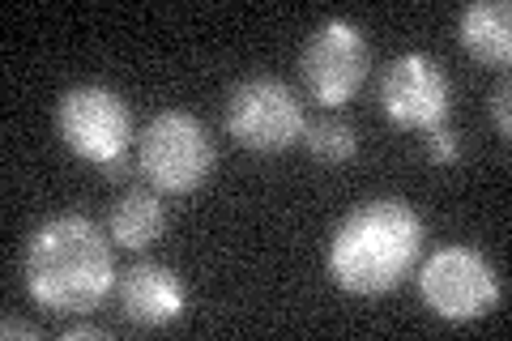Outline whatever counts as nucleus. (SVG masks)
<instances>
[{"label":"nucleus","instance_id":"f257e3e1","mask_svg":"<svg viewBox=\"0 0 512 341\" xmlns=\"http://www.w3.org/2000/svg\"><path fill=\"white\" fill-rule=\"evenodd\" d=\"M26 295L47 312L86 316L116 290V256L111 235L86 214L47 218L26 243L22 256Z\"/></svg>","mask_w":512,"mask_h":341},{"label":"nucleus","instance_id":"f03ea898","mask_svg":"<svg viewBox=\"0 0 512 341\" xmlns=\"http://www.w3.org/2000/svg\"><path fill=\"white\" fill-rule=\"evenodd\" d=\"M423 252V218L414 205L397 197H380L359 205L355 214L329 239V278L338 282L346 295L380 299L406 282Z\"/></svg>","mask_w":512,"mask_h":341},{"label":"nucleus","instance_id":"7ed1b4c3","mask_svg":"<svg viewBox=\"0 0 512 341\" xmlns=\"http://www.w3.org/2000/svg\"><path fill=\"white\" fill-rule=\"evenodd\" d=\"M137 167L158 192H197L214 171V141L188 111H158L137 137Z\"/></svg>","mask_w":512,"mask_h":341},{"label":"nucleus","instance_id":"20e7f679","mask_svg":"<svg viewBox=\"0 0 512 341\" xmlns=\"http://www.w3.org/2000/svg\"><path fill=\"white\" fill-rule=\"evenodd\" d=\"M303 103L282 77L256 73L239 81L227 99V137L252 154L291 150L303 137Z\"/></svg>","mask_w":512,"mask_h":341},{"label":"nucleus","instance_id":"39448f33","mask_svg":"<svg viewBox=\"0 0 512 341\" xmlns=\"http://www.w3.org/2000/svg\"><path fill=\"white\" fill-rule=\"evenodd\" d=\"M419 290L431 312L457 324L483 320L504 295L491 261L478 248H466V243H448V248L431 252L419 273Z\"/></svg>","mask_w":512,"mask_h":341},{"label":"nucleus","instance_id":"423d86ee","mask_svg":"<svg viewBox=\"0 0 512 341\" xmlns=\"http://www.w3.org/2000/svg\"><path fill=\"white\" fill-rule=\"evenodd\" d=\"M56 133L77 158L111 167V162H124V150L133 141V116L111 86H73L56 103Z\"/></svg>","mask_w":512,"mask_h":341},{"label":"nucleus","instance_id":"0eeeda50","mask_svg":"<svg viewBox=\"0 0 512 341\" xmlns=\"http://www.w3.org/2000/svg\"><path fill=\"white\" fill-rule=\"evenodd\" d=\"M299 69H303V86L312 90L316 103L342 107L359 94L367 69H372V52H367V39L355 22L329 18L312 30Z\"/></svg>","mask_w":512,"mask_h":341},{"label":"nucleus","instance_id":"6e6552de","mask_svg":"<svg viewBox=\"0 0 512 341\" xmlns=\"http://www.w3.org/2000/svg\"><path fill=\"white\" fill-rule=\"evenodd\" d=\"M448 103H453L448 73L423 52L397 56L380 77L384 116H389L397 128H410V133H431V128H440L448 116Z\"/></svg>","mask_w":512,"mask_h":341},{"label":"nucleus","instance_id":"1a4fd4ad","mask_svg":"<svg viewBox=\"0 0 512 341\" xmlns=\"http://www.w3.org/2000/svg\"><path fill=\"white\" fill-rule=\"evenodd\" d=\"M120 307H124L128 320L141 324V329H163V324L184 316L188 290L180 282V273H171L167 265L141 261L133 269H124V278H120Z\"/></svg>","mask_w":512,"mask_h":341},{"label":"nucleus","instance_id":"9d476101","mask_svg":"<svg viewBox=\"0 0 512 341\" xmlns=\"http://www.w3.org/2000/svg\"><path fill=\"white\" fill-rule=\"evenodd\" d=\"M461 47L491 69H504L512 60V5L508 0H474L457 13Z\"/></svg>","mask_w":512,"mask_h":341},{"label":"nucleus","instance_id":"9b49d317","mask_svg":"<svg viewBox=\"0 0 512 341\" xmlns=\"http://www.w3.org/2000/svg\"><path fill=\"white\" fill-rule=\"evenodd\" d=\"M163 226H167L163 201H158L154 192H146V188H133V192H124V197L111 205L107 235H111V243H120V248L141 252V248H150V243L163 235Z\"/></svg>","mask_w":512,"mask_h":341},{"label":"nucleus","instance_id":"f8f14e48","mask_svg":"<svg viewBox=\"0 0 512 341\" xmlns=\"http://www.w3.org/2000/svg\"><path fill=\"white\" fill-rule=\"evenodd\" d=\"M303 145H308V154L316 162H329V167H342L359 154V133L350 128L342 116H320L312 124H303Z\"/></svg>","mask_w":512,"mask_h":341},{"label":"nucleus","instance_id":"ddd939ff","mask_svg":"<svg viewBox=\"0 0 512 341\" xmlns=\"http://www.w3.org/2000/svg\"><path fill=\"white\" fill-rule=\"evenodd\" d=\"M423 137H427V158L436 162V167H453V162H461V141H457V133H448L444 124L431 128V133H423Z\"/></svg>","mask_w":512,"mask_h":341},{"label":"nucleus","instance_id":"4468645a","mask_svg":"<svg viewBox=\"0 0 512 341\" xmlns=\"http://www.w3.org/2000/svg\"><path fill=\"white\" fill-rule=\"evenodd\" d=\"M491 120L500 124V137H508L512 133V116H508V86H500L491 94Z\"/></svg>","mask_w":512,"mask_h":341},{"label":"nucleus","instance_id":"2eb2a0df","mask_svg":"<svg viewBox=\"0 0 512 341\" xmlns=\"http://www.w3.org/2000/svg\"><path fill=\"white\" fill-rule=\"evenodd\" d=\"M0 337H39V329L35 324H26V320H18V316H5L0 320Z\"/></svg>","mask_w":512,"mask_h":341},{"label":"nucleus","instance_id":"dca6fc26","mask_svg":"<svg viewBox=\"0 0 512 341\" xmlns=\"http://www.w3.org/2000/svg\"><path fill=\"white\" fill-rule=\"evenodd\" d=\"M60 337H69V341H94V337H107V329H99V324H69V329H60Z\"/></svg>","mask_w":512,"mask_h":341}]
</instances>
